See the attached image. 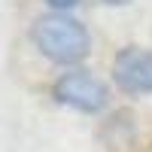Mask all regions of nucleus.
<instances>
[{
	"label": "nucleus",
	"mask_w": 152,
	"mask_h": 152,
	"mask_svg": "<svg viewBox=\"0 0 152 152\" xmlns=\"http://www.w3.org/2000/svg\"><path fill=\"white\" fill-rule=\"evenodd\" d=\"M52 94L61 104H67V107L79 110V113H100L107 107V100H110L107 85L91 70H67V73H61L55 79V85H52Z\"/></svg>",
	"instance_id": "2"
},
{
	"label": "nucleus",
	"mask_w": 152,
	"mask_h": 152,
	"mask_svg": "<svg viewBox=\"0 0 152 152\" xmlns=\"http://www.w3.org/2000/svg\"><path fill=\"white\" fill-rule=\"evenodd\" d=\"M31 40L40 52L55 61V64H79L91 49V37H88L85 24L70 18L67 12H49L40 15L31 28Z\"/></svg>",
	"instance_id": "1"
},
{
	"label": "nucleus",
	"mask_w": 152,
	"mask_h": 152,
	"mask_svg": "<svg viewBox=\"0 0 152 152\" xmlns=\"http://www.w3.org/2000/svg\"><path fill=\"white\" fill-rule=\"evenodd\" d=\"M116 85L128 94H149L152 91V52L146 49H122L113 61Z\"/></svg>",
	"instance_id": "3"
},
{
	"label": "nucleus",
	"mask_w": 152,
	"mask_h": 152,
	"mask_svg": "<svg viewBox=\"0 0 152 152\" xmlns=\"http://www.w3.org/2000/svg\"><path fill=\"white\" fill-rule=\"evenodd\" d=\"M100 3H107V6H122V3H128V0H100Z\"/></svg>",
	"instance_id": "5"
},
{
	"label": "nucleus",
	"mask_w": 152,
	"mask_h": 152,
	"mask_svg": "<svg viewBox=\"0 0 152 152\" xmlns=\"http://www.w3.org/2000/svg\"><path fill=\"white\" fill-rule=\"evenodd\" d=\"M49 6H52L55 12H67V9H73L76 3H79V0H46Z\"/></svg>",
	"instance_id": "4"
}]
</instances>
